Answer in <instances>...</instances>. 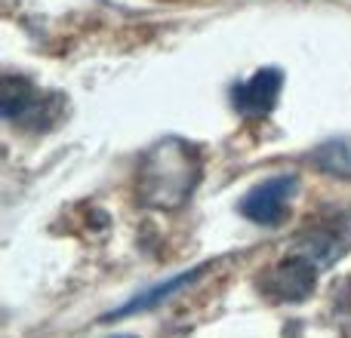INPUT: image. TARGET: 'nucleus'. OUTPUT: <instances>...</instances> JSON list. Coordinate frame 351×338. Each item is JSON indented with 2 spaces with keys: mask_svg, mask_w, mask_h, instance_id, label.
Segmentation results:
<instances>
[{
  "mask_svg": "<svg viewBox=\"0 0 351 338\" xmlns=\"http://www.w3.org/2000/svg\"><path fill=\"white\" fill-rule=\"evenodd\" d=\"M200 277V271L194 268V271H188V274H179L176 280H170V283H160V286H154L152 292H145V296H139V298H133L130 304H123L121 311H114V314L108 317V320H117V317H127V314H136V311H145V308H154V304H160L164 298H170L176 289H182V286H188L191 280H197Z\"/></svg>",
  "mask_w": 351,
  "mask_h": 338,
  "instance_id": "20e7f679",
  "label": "nucleus"
},
{
  "mask_svg": "<svg viewBox=\"0 0 351 338\" xmlns=\"http://www.w3.org/2000/svg\"><path fill=\"white\" fill-rule=\"evenodd\" d=\"M280 86H284V71L280 68H259L247 83L234 86V108L237 114L243 117H268L278 105V96H280Z\"/></svg>",
  "mask_w": 351,
  "mask_h": 338,
  "instance_id": "f03ea898",
  "label": "nucleus"
},
{
  "mask_svg": "<svg viewBox=\"0 0 351 338\" xmlns=\"http://www.w3.org/2000/svg\"><path fill=\"white\" fill-rule=\"evenodd\" d=\"M315 280L317 271L311 261L287 259L278 268H271V274L265 277V292L271 298H278V302H302L315 289Z\"/></svg>",
  "mask_w": 351,
  "mask_h": 338,
  "instance_id": "7ed1b4c3",
  "label": "nucleus"
},
{
  "mask_svg": "<svg viewBox=\"0 0 351 338\" xmlns=\"http://www.w3.org/2000/svg\"><path fill=\"white\" fill-rule=\"evenodd\" d=\"M296 187H299L296 175H271V179L259 181L241 200V212L256 224H278L284 222L287 206H290Z\"/></svg>",
  "mask_w": 351,
  "mask_h": 338,
  "instance_id": "f257e3e1",
  "label": "nucleus"
},
{
  "mask_svg": "<svg viewBox=\"0 0 351 338\" xmlns=\"http://www.w3.org/2000/svg\"><path fill=\"white\" fill-rule=\"evenodd\" d=\"M317 164L333 175H351V142H327L315 154Z\"/></svg>",
  "mask_w": 351,
  "mask_h": 338,
  "instance_id": "39448f33",
  "label": "nucleus"
}]
</instances>
